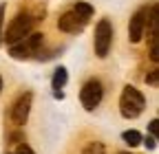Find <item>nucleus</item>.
<instances>
[{
  "label": "nucleus",
  "instance_id": "obj_4",
  "mask_svg": "<svg viewBox=\"0 0 159 154\" xmlns=\"http://www.w3.org/2000/svg\"><path fill=\"white\" fill-rule=\"evenodd\" d=\"M93 46H95V55L102 57V60L108 55V51L113 46V24L106 20V18H102V20L97 22V27H95Z\"/></svg>",
  "mask_w": 159,
  "mask_h": 154
},
{
  "label": "nucleus",
  "instance_id": "obj_20",
  "mask_svg": "<svg viewBox=\"0 0 159 154\" xmlns=\"http://www.w3.org/2000/svg\"><path fill=\"white\" fill-rule=\"evenodd\" d=\"M0 90H2V77H0Z\"/></svg>",
  "mask_w": 159,
  "mask_h": 154
},
{
  "label": "nucleus",
  "instance_id": "obj_12",
  "mask_svg": "<svg viewBox=\"0 0 159 154\" xmlns=\"http://www.w3.org/2000/svg\"><path fill=\"white\" fill-rule=\"evenodd\" d=\"M122 139H124V143L126 145H130V148H137L139 143H142V132H137V130H126L124 134H122Z\"/></svg>",
  "mask_w": 159,
  "mask_h": 154
},
{
  "label": "nucleus",
  "instance_id": "obj_18",
  "mask_svg": "<svg viewBox=\"0 0 159 154\" xmlns=\"http://www.w3.org/2000/svg\"><path fill=\"white\" fill-rule=\"evenodd\" d=\"M5 11H7V5H0V37H2V22H5Z\"/></svg>",
  "mask_w": 159,
  "mask_h": 154
},
{
  "label": "nucleus",
  "instance_id": "obj_14",
  "mask_svg": "<svg viewBox=\"0 0 159 154\" xmlns=\"http://www.w3.org/2000/svg\"><path fill=\"white\" fill-rule=\"evenodd\" d=\"M142 141H144V145H146L148 150H155V148H157V139H155V137H150V134H148L146 139H142Z\"/></svg>",
  "mask_w": 159,
  "mask_h": 154
},
{
  "label": "nucleus",
  "instance_id": "obj_7",
  "mask_svg": "<svg viewBox=\"0 0 159 154\" xmlns=\"http://www.w3.org/2000/svg\"><path fill=\"white\" fill-rule=\"evenodd\" d=\"M31 104H33V92L27 90V92H22V95H18V99L13 101L11 112H9L13 126H25V123H27L29 112H31Z\"/></svg>",
  "mask_w": 159,
  "mask_h": 154
},
{
  "label": "nucleus",
  "instance_id": "obj_10",
  "mask_svg": "<svg viewBox=\"0 0 159 154\" xmlns=\"http://www.w3.org/2000/svg\"><path fill=\"white\" fill-rule=\"evenodd\" d=\"M66 82H69V73H66V68H64V66H57L55 73H53V77H51V86H53V90L64 88Z\"/></svg>",
  "mask_w": 159,
  "mask_h": 154
},
{
  "label": "nucleus",
  "instance_id": "obj_1",
  "mask_svg": "<svg viewBox=\"0 0 159 154\" xmlns=\"http://www.w3.org/2000/svg\"><path fill=\"white\" fill-rule=\"evenodd\" d=\"M146 108V97L135 86H124L119 95V112L124 119H137Z\"/></svg>",
  "mask_w": 159,
  "mask_h": 154
},
{
  "label": "nucleus",
  "instance_id": "obj_21",
  "mask_svg": "<svg viewBox=\"0 0 159 154\" xmlns=\"http://www.w3.org/2000/svg\"><path fill=\"white\" fill-rule=\"evenodd\" d=\"M119 154H130V152H119Z\"/></svg>",
  "mask_w": 159,
  "mask_h": 154
},
{
  "label": "nucleus",
  "instance_id": "obj_2",
  "mask_svg": "<svg viewBox=\"0 0 159 154\" xmlns=\"http://www.w3.org/2000/svg\"><path fill=\"white\" fill-rule=\"evenodd\" d=\"M38 22V18H33L31 13H18L13 20L9 22V27H7V31L2 33V40L11 46V44H16L18 40H22L25 35H29L31 33V29H33V24Z\"/></svg>",
  "mask_w": 159,
  "mask_h": 154
},
{
  "label": "nucleus",
  "instance_id": "obj_9",
  "mask_svg": "<svg viewBox=\"0 0 159 154\" xmlns=\"http://www.w3.org/2000/svg\"><path fill=\"white\" fill-rule=\"evenodd\" d=\"M86 27V20H82L75 11H66L60 15V20H57V29L60 31H64V33H80Z\"/></svg>",
  "mask_w": 159,
  "mask_h": 154
},
{
  "label": "nucleus",
  "instance_id": "obj_16",
  "mask_svg": "<svg viewBox=\"0 0 159 154\" xmlns=\"http://www.w3.org/2000/svg\"><path fill=\"white\" fill-rule=\"evenodd\" d=\"M146 82H148V84H152V86H157V68H155V71H150V73L146 75Z\"/></svg>",
  "mask_w": 159,
  "mask_h": 154
},
{
  "label": "nucleus",
  "instance_id": "obj_19",
  "mask_svg": "<svg viewBox=\"0 0 159 154\" xmlns=\"http://www.w3.org/2000/svg\"><path fill=\"white\" fill-rule=\"evenodd\" d=\"M53 97L62 101V99H64V92H62V90H53Z\"/></svg>",
  "mask_w": 159,
  "mask_h": 154
},
{
  "label": "nucleus",
  "instance_id": "obj_3",
  "mask_svg": "<svg viewBox=\"0 0 159 154\" xmlns=\"http://www.w3.org/2000/svg\"><path fill=\"white\" fill-rule=\"evenodd\" d=\"M42 42H44V33L31 31L29 35L22 37V40H18L16 44L9 46V55L13 57V60H29V57H33L40 51Z\"/></svg>",
  "mask_w": 159,
  "mask_h": 154
},
{
  "label": "nucleus",
  "instance_id": "obj_5",
  "mask_svg": "<svg viewBox=\"0 0 159 154\" xmlns=\"http://www.w3.org/2000/svg\"><path fill=\"white\" fill-rule=\"evenodd\" d=\"M150 9H152V2H150V7H139L133 13L130 22H128V40L133 44H137V42L144 40L146 27H148V18H150Z\"/></svg>",
  "mask_w": 159,
  "mask_h": 154
},
{
  "label": "nucleus",
  "instance_id": "obj_15",
  "mask_svg": "<svg viewBox=\"0 0 159 154\" xmlns=\"http://www.w3.org/2000/svg\"><path fill=\"white\" fill-rule=\"evenodd\" d=\"M13 154H35V152H33V150H31L27 143H22V145H18V150H16Z\"/></svg>",
  "mask_w": 159,
  "mask_h": 154
},
{
  "label": "nucleus",
  "instance_id": "obj_13",
  "mask_svg": "<svg viewBox=\"0 0 159 154\" xmlns=\"http://www.w3.org/2000/svg\"><path fill=\"white\" fill-rule=\"evenodd\" d=\"M82 154H106V148H104L102 141H93L82 150Z\"/></svg>",
  "mask_w": 159,
  "mask_h": 154
},
{
  "label": "nucleus",
  "instance_id": "obj_6",
  "mask_svg": "<svg viewBox=\"0 0 159 154\" xmlns=\"http://www.w3.org/2000/svg\"><path fill=\"white\" fill-rule=\"evenodd\" d=\"M102 97H104V86L99 79H89L80 90V101H82L84 110H95L102 104Z\"/></svg>",
  "mask_w": 159,
  "mask_h": 154
},
{
  "label": "nucleus",
  "instance_id": "obj_17",
  "mask_svg": "<svg viewBox=\"0 0 159 154\" xmlns=\"http://www.w3.org/2000/svg\"><path fill=\"white\" fill-rule=\"evenodd\" d=\"M157 126H159V121H157V119H152V121L148 123V130H150V137H155V139H157Z\"/></svg>",
  "mask_w": 159,
  "mask_h": 154
},
{
  "label": "nucleus",
  "instance_id": "obj_11",
  "mask_svg": "<svg viewBox=\"0 0 159 154\" xmlns=\"http://www.w3.org/2000/svg\"><path fill=\"white\" fill-rule=\"evenodd\" d=\"M73 11L80 15V18H82V20H91V18H93V13H95V9L89 5V2H82V0H80V2H75V7H73Z\"/></svg>",
  "mask_w": 159,
  "mask_h": 154
},
{
  "label": "nucleus",
  "instance_id": "obj_8",
  "mask_svg": "<svg viewBox=\"0 0 159 154\" xmlns=\"http://www.w3.org/2000/svg\"><path fill=\"white\" fill-rule=\"evenodd\" d=\"M148 46H150V60L157 64L159 53H157V33H159V15H157V2H152L150 18H148Z\"/></svg>",
  "mask_w": 159,
  "mask_h": 154
}]
</instances>
